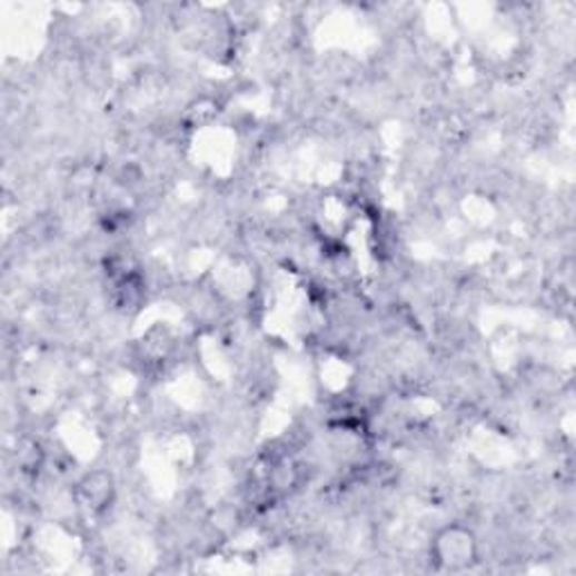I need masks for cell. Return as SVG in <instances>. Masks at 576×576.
Returning a JSON list of instances; mask_svg holds the SVG:
<instances>
[{
	"mask_svg": "<svg viewBox=\"0 0 576 576\" xmlns=\"http://www.w3.org/2000/svg\"><path fill=\"white\" fill-rule=\"evenodd\" d=\"M430 556L437 569L464 572L477 563L479 547L473 529L464 525H448L439 529L430 543Z\"/></svg>",
	"mask_w": 576,
	"mask_h": 576,
	"instance_id": "obj_1",
	"label": "cell"
},
{
	"mask_svg": "<svg viewBox=\"0 0 576 576\" xmlns=\"http://www.w3.org/2000/svg\"><path fill=\"white\" fill-rule=\"evenodd\" d=\"M116 479L111 473L107 470H92V473H86L79 485H77V494L81 498V503L95 512V514H102L107 512L113 500H116Z\"/></svg>",
	"mask_w": 576,
	"mask_h": 576,
	"instance_id": "obj_2",
	"label": "cell"
}]
</instances>
